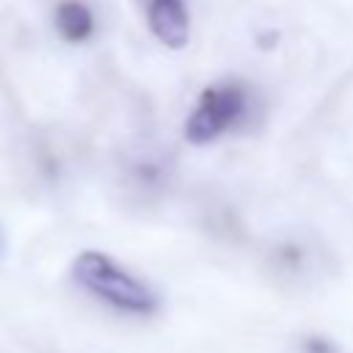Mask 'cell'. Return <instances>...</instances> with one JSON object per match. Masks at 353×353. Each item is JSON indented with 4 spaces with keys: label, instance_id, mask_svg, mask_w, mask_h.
<instances>
[{
    "label": "cell",
    "instance_id": "277c9868",
    "mask_svg": "<svg viewBox=\"0 0 353 353\" xmlns=\"http://www.w3.org/2000/svg\"><path fill=\"white\" fill-rule=\"evenodd\" d=\"M52 19H55L58 36L69 44H83L97 30V17H94L91 6L83 3V0H61L55 6Z\"/></svg>",
    "mask_w": 353,
    "mask_h": 353
},
{
    "label": "cell",
    "instance_id": "3957f363",
    "mask_svg": "<svg viewBox=\"0 0 353 353\" xmlns=\"http://www.w3.org/2000/svg\"><path fill=\"white\" fill-rule=\"evenodd\" d=\"M143 14L152 36L163 47L182 50L190 41V11L185 0H146Z\"/></svg>",
    "mask_w": 353,
    "mask_h": 353
},
{
    "label": "cell",
    "instance_id": "5b68a950",
    "mask_svg": "<svg viewBox=\"0 0 353 353\" xmlns=\"http://www.w3.org/2000/svg\"><path fill=\"white\" fill-rule=\"evenodd\" d=\"M301 353H342V350L334 345V339L323 334H309L301 339Z\"/></svg>",
    "mask_w": 353,
    "mask_h": 353
},
{
    "label": "cell",
    "instance_id": "8992f818",
    "mask_svg": "<svg viewBox=\"0 0 353 353\" xmlns=\"http://www.w3.org/2000/svg\"><path fill=\"white\" fill-rule=\"evenodd\" d=\"M276 259H279V265H281V268L295 270V268H301V262H303V251H301L295 243H287V245H281V248H279Z\"/></svg>",
    "mask_w": 353,
    "mask_h": 353
},
{
    "label": "cell",
    "instance_id": "6da1fadb",
    "mask_svg": "<svg viewBox=\"0 0 353 353\" xmlns=\"http://www.w3.org/2000/svg\"><path fill=\"white\" fill-rule=\"evenodd\" d=\"M72 281L91 298L124 314L152 317L163 306V298L152 284H146L143 279L121 268L110 254L97 248H85L74 256Z\"/></svg>",
    "mask_w": 353,
    "mask_h": 353
},
{
    "label": "cell",
    "instance_id": "7a4b0ae2",
    "mask_svg": "<svg viewBox=\"0 0 353 353\" xmlns=\"http://www.w3.org/2000/svg\"><path fill=\"white\" fill-rule=\"evenodd\" d=\"M248 105H251V94L237 80L204 88L196 99V108L185 119L188 143L193 146L212 143L215 138H221L226 130H232L237 121L245 119Z\"/></svg>",
    "mask_w": 353,
    "mask_h": 353
}]
</instances>
